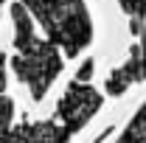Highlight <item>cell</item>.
Masks as SVG:
<instances>
[{"mask_svg":"<svg viewBox=\"0 0 146 143\" xmlns=\"http://www.w3.org/2000/svg\"><path fill=\"white\" fill-rule=\"evenodd\" d=\"M11 20H14V51H17L11 59V70L31 90V98L42 101L48 87L54 84V79L62 70V56L56 51V45L34 34L31 14L23 3L11 6Z\"/></svg>","mask_w":146,"mask_h":143,"instance_id":"1","label":"cell"},{"mask_svg":"<svg viewBox=\"0 0 146 143\" xmlns=\"http://www.w3.org/2000/svg\"><path fill=\"white\" fill-rule=\"evenodd\" d=\"M45 28L51 45H59L68 56L82 54L90 45L93 25L87 6L82 0H20Z\"/></svg>","mask_w":146,"mask_h":143,"instance_id":"2","label":"cell"},{"mask_svg":"<svg viewBox=\"0 0 146 143\" xmlns=\"http://www.w3.org/2000/svg\"><path fill=\"white\" fill-rule=\"evenodd\" d=\"M98 107H101V95H98L90 84H82V79H76V81L68 84L65 95L59 98L54 121H59V124L73 135V132H79L82 126L90 121L93 112Z\"/></svg>","mask_w":146,"mask_h":143,"instance_id":"3","label":"cell"},{"mask_svg":"<svg viewBox=\"0 0 146 143\" xmlns=\"http://www.w3.org/2000/svg\"><path fill=\"white\" fill-rule=\"evenodd\" d=\"M70 132L59 121H42V124H23L11 129L0 143H68Z\"/></svg>","mask_w":146,"mask_h":143,"instance_id":"4","label":"cell"},{"mask_svg":"<svg viewBox=\"0 0 146 143\" xmlns=\"http://www.w3.org/2000/svg\"><path fill=\"white\" fill-rule=\"evenodd\" d=\"M11 118H14V104L6 95V56L0 54V140L11 132Z\"/></svg>","mask_w":146,"mask_h":143,"instance_id":"5","label":"cell"},{"mask_svg":"<svg viewBox=\"0 0 146 143\" xmlns=\"http://www.w3.org/2000/svg\"><path fill=\"white\" fill-rule=\"evenodd\" d=\"M121 3V9L127 11L129 17H143V11H146V0H118Z\"/></svg>","mask_w":146,"mask_h":143,"instance_id":"6","label":"cell"},{"mask_svg":"<svg viewBox=\"0 0 146 143\" xmlns=\"http://www.w3.org/2000/svg\"><path fill=\"white\" fill-rule=\"evenodd\" d=\"M0 9H3V0H0Z\"/></svg>","mask_w":146,"mask_h":143,"instance_id":"7","label":"cell"}]
</instances>
